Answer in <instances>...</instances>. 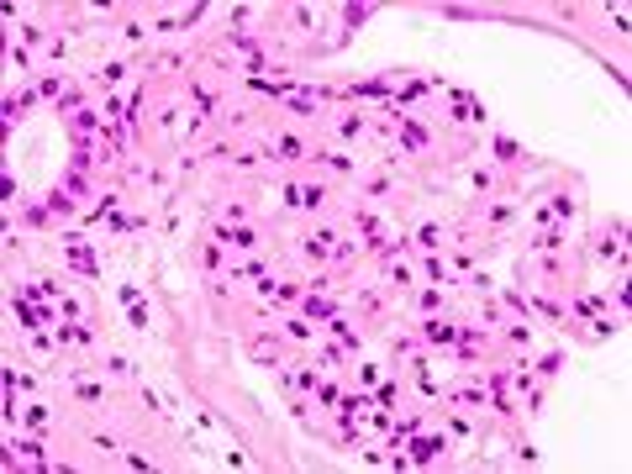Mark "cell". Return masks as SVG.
<instances>
[{
    "instance_id": "cell-33",
    "label": "cell",
    "mask_w": 632,
    "mask_h": 474,
    "mask_svg": "<svg viewBox=\"0 0 632 474\" xmlns=\"http://www.w3.org/2000/svg\"><path fill=\"white\" fill-rule=\"evenodd\" d=\"M222 222H248V206H242V201H232L227 211H222Z\"/></svg>"
},
{
    "instance_id": "cell-32",
    "label": "cell",
    "mask_w": 632,
    "mask_h": 474,
    "mask_svg": "<svg viewBox=\"0 0 632 474\" xmlns=\"http://www.w3.org/2000/svg\"><path fill=\"white\" fill-rule=\"evenodd\" d=\"M316 401H322V406H337V401H343V390H337V385H316Z\"/></svg>"
},
{
    "instance_id": "cell-28",
    "label": "cell",
    "mask_w": 632,
    "mask_h": 474,
    "mask_svg": "<svg viewBox=\"0 0 632 474\" xmlns=\"http://www.w3.org/2000/svg\"><path fill=\"white\" fill-rule=\"evenodd\" d=\"M106 369H111V374H132V369H137V364H132L127 353H111V358H106Z\"/></svg>"
},
{
    "instance_id": "cell-6",
    "label": "cell",
    "mask_w": 632,
    "mask_h": 474,
    "mask_svg": "<svg viewBox=\"0 0 632 474\" xmlns=\"http://www.w3.org/2000/svg\"><path fill=\"white\" fill-rule=\"evenodd\" d=\"M327 332H332V337L348 348V353H358V348H364V337H358V332L348 327V316H343V311H332V316H327Z\"/></svg>"
},
{
    "instance_id": "cell-34",
    "label": "cell",
    "mask_w": 632,
    "mask_h": 474,
    "mask_svg": "<svg viewBox=\"0 0 632 474\" xmlns=\"http://www.w3.org/2000/svg\"><path fill=\"white\" fill-rule=\"evenodd\" d=\"M390 353H395V358H411V353H417V343H411V337H395Z\"/></svg>"
},
{
    "instance_id": "cell-30",
    "label": "cell",
    "mask_w": 632,
    "mask_h": 474,
    "mask_svg": "<svg viewBox=\"0 0 632 474\" xmlns=\"http://www.w3.org/2000/svg\"><path fill=\"white\" fill-rule=\"evenodd\" d=\"M506 337H511L516 348H532V327H506Z\"/></svg>"
},
{
    "instance_id": "cell-27",
    "label": "cell",
    "mask_w": 632,
    "mask_h": 474,
    "mask_svg": "<svg viewBox=\"0 0 632 474\" xmlns=\"http://www.w3.org/2000/svg\"><path fill=\"white\" fill-rule=\"evenodd\" d=\"M127 327L132 332H148V311L143 306H127Z\"/></svg>"
},
{
    "instance_id": "cell-31",
    "label": "cell",
    "mask_w": 632,
    "mask_h": 474,
    "mask_svg": "<svg viewBox=\"0 0 632 474\" xmlns=\"http://www.w3.org/2000/svg\"><path fill=\"white\" fill-rule=\"evenodd\" d=\"M290 22H295V32H311V22H316V16H311L306 6H295V11H290Z\"/></svg>"
},
{
    "instance_id": "cell-14",
    "label": "cell",
    "mask_w": 632,
    "mask_h": 474,
    "mask_svg": "<svg viewBox=\"0 0 632 474\" xmlns=\"http://www.w3.org/2000/svg\"><path fill=\"white\" fill-rule=\"evenodd\" d=\"M327 195H332L327 185H300V206H306V211H322V206H327Z\"/></svg>"
},
{
    "instance_id": "cell-8",
    "label": "cell",
    "mask_w": 632,
    "mask_h": 474,
    "mask_svg": "<svg viewBox=\"0 0 632 474\" xmlns=\"http://www.w3.org/2000/svg\"><path fill=\"white\" fill-rule=\"evenodd\" d=\"M385 284H390V290H411V284H417V274H411V263H406V259L385 263Z\"/></svg>"
},
{
    "instance_id": "cell-36",
    "label": "cell",
    "mask_w": 632,
    "mask_h": 474,
    "mask_svg": "<svg viewBox=\"0 0 632 474\" xmlns=\"http://www.w3.org/2000/svg\"><path fill=\"white\" fill-rule=\"evenodd\" d=\"M90 448H100V453H111V448H116V438H111V432H95V438H90Z\"/></svg>"
},
{
    "instance_id": "cell-5",
    "label": "cell",
    "mask_w": 632,
    "mask_h": 474,
    "mask_svg": "<svg viewBox=\"0 0 632 474\" xmlns=\"http://www.w3.org/2000/svg\"><path fill=\"white\" fill-rule=\"evenodd\" d=\"M332 311H337V300H327V296H311V290L300 296V316H306V321H316V327H327V316H332Z\"/></svg>"
},
{
    "instance_id": "cell-9",
    "label": "cell",
    "mask_w": 632,
    "mask_h": 474,
    "mask_svg": "<svg viewBox=\"0 0 632 474\" xmlns=\"http://www.w3.org/2000/svg\"><path fill=\"white\" fill-rule=\"evenodd\" d=\"M417 311H422V316H438V311H448L442 284H427V290H422V296H417Z\"/></svg>"
},
{
    "instance_id": "cell-1",
    "label": "cell",
    "mask_w": 632,
    "mask_h": 474,
    "mask_svg": "<svg viewBox=\"0 0 632 474\" xmlns=\"http://www.w3.org/2000/svg\"><path fill=\"white\" fill-rule=\"evenodd\" d=\"M448 448H454V443H448V432H417V438H411V453H406V459H411V464H438Z\"/></svg>"
},
{
    "instance_id": "cell-16",
    "label": "cell",
    "mask_w": 632,
    "mask_h": 474,
    "mask_svg": "<svg viewBox=\"0 0 632 474\" xmlns=\"http://www.w3.org/2000/svg\"><path fill=\"white\" fill-rule=\"evenodd\" d=\"M422 274H427L432 284H448V280H454V274H448V263H442L438 253H427V259H422Z\"/></svg>"
},
{
    "instance_id": "cell-22",
    "label": "cell",
    "mask_w": 632,
    "mask_h": 474,
    "mask_svg": "<svg viewBox=\"0 0 632 474\" xmlns=\"http://www.w3.org/2000/svg\"><path fill=\"white\" fill-rule=\"evenodd\" d=\"M559 369H564V353H543L537 358V379H553Z\"/></svg>"
},
{
    "instance_id": "cell-23",
    "label": "cell",
    "mask_w": 632,
    "mask_h": 474,
    "mask_svg": "<svg viewBox=\"0 0 632 474\" xmlns=\"http://www.w3.org/2000/svg\"><path fill=\"white\" fill-rule=\"evenodd\" d=\"M53 111H69V116H74V111H84V95L79 90H63L59 100H53Z\"/></svg>"
},
{
    "instance_id": "cell-7",
    "label": "cell",
    "mask_w": 632,
    "mask_h": 474,
    "mask_svg": "<svg viewBox=\"0 0 632 474\" xmlns=\"http://www.w3.org/2000/svg\"><path fill=\"white\" fill-rule=\"evenodd\" d=\"M564 243H569V237H564V227H559V222H548V227H543V237H532L527 248H537V253H559Z\"/></svg>"
},
{
    "instance_id": "cell-11",
    "label": "cell",
    "mask_w": 632,
    "mask_h": 474,
    "mask_svg": "<svg viewBox=\"0 0 632 474\" xmlns=\"http://www.w3.org/2000/svg\"><path fill=\"white\" fill-rule=\"evenodd\" d=\"M22 222L37 227V232H48V227H53V211H48V206H37V201H22Z\"/></svg>"
},
{
    "instance_id": "cell-4",
    "label": "cell",
    "mask_w": 632,
    "mask_h": 474,
    "mask_svg": "<svg viewBox=\"0 0 632 474\" xmlns=\"http://www.w3.org/2000/svg\"><path fill=\"white\" fill-rule=\"evenodd\" d=\"M490 158H495V164H501V169H516V164H522L527 153H522V148H516L511 137H506V132H495V137H490Z\"/></svg>"
},
{
    "instance_id": "cell-18",
    "label": "cell",
    "mask_w": 632,
    "mask_h": 474,
    "mask_svg": "<svg viewBox=\"0 0 632 474\" xmlns=\"http://www.w3.org/2000/svg\"><path fill=\"white\" fill-rule=\"evenodd\" d=\"M59 190H69V195H90V179H84V169H69V174L59 179Z\"/></svg>"
},
{
    "instance_id": "cell-29",
    "label": "cell",
    "mask_w": 632,
    "mask_h": 474,
    "mask_svg": "<svg viewBox=\"0 0 632 474\" xmlns=\"http://www.w3.org/2000/svg\"><path fill=\"white\" fill-rule=\"evenodd\" d=\"M22 422H26V427H43V422H48V406H26Z\"/></svg>"
},
{
    "instance_id": "cell-19",
    "label": "cell",
    "mask_w": 632,
    "mask_h": 474,
    "mask_svg": "<svg viewBox=\"0 0 632 474\" xmlns=\"http://www.w3.org/2000/svg\"><path fill=\"white\" fill-rule=\"evenodd\" d=\"M395 401H401V385H395V379H385L380 390H374V406H385V411H395Z\"/></svg>"
},
{
    "instance_id": "cell-17",
    "label": "cell",
    "mask_w": 632,
    "mask_h": 474,
    "mask_svg": "<svg viewBox=\"0 0 632 474\" xmlns=\"http://www.w3.org/2000/svg\"><path fill=\"white\" fill-rule=\"evenodd\" d=\"M285 332L295 337V343H311V337H316V321H306V316H290V321H285Z\"/></svg>"
},
{
    "instance_id": "cell-10",
    "label": "cell",
    "mask_w": 632,
    "mask_h": 474,
    "mask_svg": "<svg viewBox=\"0 0 632 474\" xmlns=\"http://www.w3.org/2000/svg\"><path fill=\"white\" fill-rule=\"evenodd\" d=\"M411 243H417L422 253H438V248H442V227H438V222H422V227H417V237H411Z\"/></svg>"
},
{
    "instance_id": "cell-20",
    "label": "cell",
    "mask_w": 632,
    "mask_h": 474,
    "mask_svg": "<svg viewBox=\"0 0 632 474\" xmlns=\"http://www.w3.org/2000/svg\"><path fill=\"white\" fill-rule=\"evenodd\" d=\"M127 69H132V63H121V59H111V63H106V69H100V74H95V79H100V84H121V79H127Z\"/></svg>"
},
{
    "instance_id": "cell-37",
    "label": "cell",
    "mask_w": 632,
    "mask_h": 474,
    "mask_svg": "<svg viewBox=\"0 0 632 474\" xmlns=\"http://www.w3.org/2000/svg\"><path fill=\"white\" fill-rule=\"evenodd\" d=\"M516 459H522V464H537V448H532V443L522 438V443H516Z\"/></svg>"
},
{
    "instance_id": "cell-25",
    "label": "cell",
    "mask_w": 632,
    "mask_h": 474,
    "mask_svg": "<svg viewBox=\"0 0 632 474\" xmlns=\"http://www.w3.org/2000/svg\"><path fill=\"white\" fill-rule=\"evenodd\" d=\"M369 16H374V6H343V22L348 26H364Z\"/></svg>"
},
{
    "instance_id": "cell-26",
    "label": "cell",
    "mask_w": 632,
    "mask_h": 474,
    "mask_svg": "<svg viewBox=\"0 0 632 474\" xmlns=\"http://www.w3.org/2000/svg\"><path fill=\"white\" fill-rule=\"evenodd\" d=\"M343 353H348L343 343H327V348H322V364H327V369H343Z\"/></svg>"
},
{
    "instance_id": "cell-21",
    "label": "cell",
    "mask_w": 632,
    "mask_h": 474,
    "mask_svg": "<svg viewBox=\"0 0 632 474\" xmlns=\"http://www.w3.org/2000/svg\"><path fill=\"white\" fill-rule=\"evenodd\" d=\"M548 216H553V222H569V216H574V201H569V190H564V195H553Z\"/></svg>"
},
{
    "instance_id": "cell-35",
    "label": "cell",
    "mask_w": 632,
    "mask_h": 474,
    "mask_svg": "<svg viewBox=\"0 0 632 474\" xmlns=\"http://www.w3.org/2000/svg\"><path fill=\"white\" fill-rule=\"evenodd\" d=\"M279 201H285L290 211H295V206H300V185H285V190H279Z\"/></svg>"
},
{
    "instance_id": "cell-12",
    "label": "cell",
    "mask_w": 632,
    "mask_h": 474,
    "mask_svg": "<svg viewBox=\"0 0 632 474\" xmlns=\"http://www.w3.org/2000/svg\"><path fill=\"white\" fill-rule=\"evenodd\" d=\"M311 164H327V169H337V174H353V158L348 153H327V148H311Z\"/></svg>"
},
{
    "instance_id": "cell-24",
    "label": "cell",
    "mask_w": 632,
    "mask_h": 474,
    "mask_svg": "<svg viewBox=\"0 0 632 474\" xmlns=\"http://www.w3.org/2000/svg\"><path fill=\"white\" fill-rule=\"evenodd\" d=\"M74 395H79V401H106V390H100V385H90V379H74Z\"/></svg>"
},
{
    "instance_id": "cell-13",
    "label": "cell",
    "mask_w": 632,
    "mask_h": 474,
    "mask_svg": "<svg viewBox=\"0 0 632 474\" xmlns=\"http://www.w3.org/2000/svg\"><path fill=\"white\" fill-rule=\"evenodd\" d=\"M48 211H53V222H69V216H74V195H69V190H53Z\"/></svg>"
},
{
    "instance_id": "cell-15",
    "label": "cell",
    "mask_w": 632,
    "mask_h": 474,
    "mask_svg": "<svg viewBox=\"0 0 632 474\" xmlns=\"http://www.w3.org/2000/svg\"><path fill=\"white\" fill-rule=\"evenodd\" d=\"M364 127H369V121L358 116V111H343V116H337V132H343L348 142H353V137H364Z\"/></svg>"
},
{
    "instance_id": "cell-2",
    "label": "cell",
    "mask_w": 632,
    "mask_h": 474,
    "mask_svg": "<svg viewBox=\"0 0 632 474\" xmlns=\"http://www.w3.org/2000/svg\"><path fill=\"white\" fill-rule=\"evenodd\" d=\"M211 243H222V248H242V253H248V248H259V232H253L248 222H222V227L211 232Z\"/></svg>"
},
{
    "instance_id": "cell-3",
    "label": "cell",
    "mask_w": 632,
    "mask_h": 474,
    "mask_svg": "<svg viewBox=\"0 0 632 474\" xmlns=\"http://www.w3.org/2000/svg\"><path fill=\"white\" fill-rule=\"evenodd\" d=\"M422 343H432V348H454V343H458V321L427 316V321H422Z\"/></svg>"
}]
</instances>
